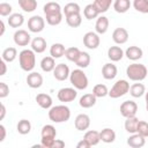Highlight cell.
I'll return each mask as SVG.
<instances>
[{
	"instance_id": "cell-1",
	"label": "cell",
	"mask_w": 148,
	"mask_h": 148,
	"mask_svg": "<svg viewBox=\"0 0 148 148\" xmlns=\"http://www.w3.org/2000/svg\"><path fill=\"white\" fill-rule=\"evenodd\" d=\"M43 10H44V15H45V20H46L47 24L56 27L61 23L62 9L58 2H54V1L46 2L43 7Z\"/></svg>"
},
{
	"instance_id": "cell-2",
	"label": "cell",
	"mask_w": 148,
	"mask_h": 148,
	"mask_svg": "<svg viewBox=\"0 0 148 148\" xmlns=\"http://www.w3.org/2000/svg\"><path fill=\"white\" fill-rule=\"evenodd\" d=\"M49 118L56 124L66 123L71 118V110L66 105H56L49 109Z\"/></svg>"
},
{
	"instance_id": "cell-3",
	"label": "cell",
	"mask_w": 148,
	"mask_h": 148,
	"mask_svg": "<svg viewBox=\"0 0 148 148\" xmlns=\"http://www.w3.org/2000/svg\"><path fill=\"white\" fill-rule=\"evenodd\" d=\"M34 50L24 49L18 53V62L20 67L24 72H31L36 66V56Z\"/></svg>"
},
{
	"instance_id": "cell-4",
	"label": "cell",
	"mask_w": 148,
	"mask_h": 148,
	"mask_svg": "<svg viewBox=\"0 0 148 148\" xmlns=\"http://www.w3.org/2000/svg\"><path fill=\"white\" fill-rule=\"evenodd\" d=\"M147 74H148V69L143 64L133 62L130 66H127V68H126L127 77L135 82H141L142 80H145Z\"/></svg>"
},
{
	"instance_id": "cell-5",
	"label": "cell",
	"mask_w": 148,
	"mask_h": 148,
	"mask_svg": "<svg viewBox=\"0 0 148 148\" xmlns=\"http://www.w3.org/2000/svg\"><path fill=\"white\" fill-rule=\"evenodd\" d=\"M69 81H71V84L77 90L87 89L88 83H89L88 77L82 68H76V69L72 71L69 74Z\"/></svg>"
},
{
	"instance_id": "cell-6",
	"label": "cell",
	"mask_w": 148,
	"mask_h": 148,
	"mask_svg": "<svg viewBox=\"0 0 148 148\" xmlns=\"http://www.w3.org/2000/svg\"><path fill=\"white\" fill-rule=\"evenodd\" d=\"M57 131L53 125H44L40 131V143L44 148H53Z\"/></svg>"
},
{
	"instance_id": "cell-7",
	"label": "cell",
	"mask_w": 148,
	"mask_h": 148,
	"mask_svg": "<svg viewBox=\"0 0 148 148\" xmlns=\"http://www.w3.org/2000/svg\"><path fill=\"white\" fill-rule=\"evenodd\" d=\"M130 91V83L126 80H118L113 87L109 90V96L111 98H119L124 95H126Z\"/></svg>"
},
{
	"instance_id": "cell-8",
	"label": "cell",
	"mask_w": 148,
	"mask_h": 148,
	"mask_svg": "<svg viewBox=\"0 0 148 148\" xmlns=\"http://www.w3.org/2000/svg\"><path fill=\"white\" fill-rule=\"evenodd\" d=\"M77 89H75L74 87H65V88H61L59 89L58 94H57V97L60 102L62 103H68V102H73L76 96H77Z\"/></svg>"
},
{
	"instance_id": "cell-9",
	"label": "cell",
	"mask_w": 148,
	"mask_h": 148,
	"mask_svg": "<svg viewBox=\"0 0 148 148\" xmlns=\"http://www.w3.org/2000/svg\"><path fill=\"white\" fill-rule=\"evenodd\" d=\"M45 28V20L39 15H34L28 20V29L30 32L38 34Z\"/></svg>"
},
{
	"instance_id": "cell-10",
	"label": "cell",
	"mask_w": 148,
	"mask_h": 148,
	"mask_svg": "<svg viewBox=\"0 0 148 148\" xmlns=\"http://www.w3.org/2000/svg\"><path fill=\"white\" fill-rule=\"evenodd\" d=\"M99 43H101V39H99V36L97 32H94V31H88L84 34L83 36V44L87 49L89 50H95L99 46Z\"/></svg>"
},
{
	"instance_id": "cell-11",
	"label": "cell",
	"mask_w": 148,
	"mask_h": 148,
	"mask_svg": "<svg viewBox=\"0 0 148 148\" xmlns=\"http://www.w3.org/2000/svg\"><path fill=\"white\" fill-rule=\"evenodd\" d=\"M138 112V104L134 101H125L120 105V113L123 117H134Z\"/></svg>"
},
{
	"instance_id": "cell-12",
	"label": "cell",
	"mask_w": 148,
	"mask_h": 148,
	"mask_svg": "<svg viewBox=\"0 0 148 148\" xmlns=\"http://www.w3.org/2000/svg\"><path fill=\"white\" fill-rule=\"evenodd\" d=\"M13 39H14V43L17 46H27L29 43H31V36H30V34L28 31L23 30V29L16 30L14 32Z\"/></svg>"
},
{
	"instance_id": "cell-13",
	"label": "cell",
	"mask_w": 148,
	"mask_h": 148,
	"mask_svg": "<svg viewBox=\"0 0 148 148\" xmlns=\"http://www.w3.org/2000/svg\"><path fill=\"white\" fill-rule=\"evenodd\" d=\"M69 74H71V71H69V67L66 65V64H58L54 69H53V76L56 80L58 81H65L69 77Z\"/></svg>"
},
{
	"instance_id": "cell-14",
	"label": "cell",
	"mask_w": 148,
	"mask_h": 148,
	"mask_svg": "<svg viewBox=\"0 0 148 148\" xmlns=\"http://www.w3.org/2000/svg\"><path fill=\"white\" fill-rule=\"evenodd\" d=\"M74 125H75V128L80 132L87 131L90 126V117L86 113H80V114L76 116Z\"/></svg>"
},
{
	"instance_id": "cell-15",
	"label": "cell",
	"mask_w": 148,
	"mask_h": 148,
	"mask_svg": "<svg viewBox=\"0 0 148 148\" xmlns=\"http://www.w3.org/2000/svg\"><path fill=\"white\" fill-rule=\"evenodd\" d=\"M112 39L118 45L125 44L128 40V31L125 28H117L112 32Z\"/></svg>"
},
{
	"instance_id": "cell-16",
	"label": "cell",
	"mask_w": 148,
	"mask_h": 148,
	"mask_svg": "<svg viewBox=\"0 0 148 148\" xmlns=\"http://www.w3.org/2000/svg\"><path fill=\"white\" fill-rule=\"evenodd\" d=\"M27 83L32 89L40 88L42 84H43V76H42V74H39L37 72H31L27 76Z\"/></svg>"
},
{
	"instance_id": "cell-17",
	"label": "cell",
	"mask_w": 148,
	"mask_h": 148,
	"mask_svg": "<svg viewBox=\"0 0 148 148\" xmlns=\"http://www.w3.org/2000/svg\"><path fill=\"white\" fill-rule=\"evenodd\" d=\"M117 73H118L117 66L113 65L112 62H106L102 67V76L105 80H112V79H114L117 76Z\"/></svg>"
},
{
	"instance_id": "cell-18",
	"label": "cell",
	"mask_w": 148,
	"mask_h": 148,
	"mask_svg": "<svg viewBox=\"0 0 148 148\" xmlns=\"http://www.w3.org/2000/svg\"><path fill=\"white\" fill-rule=\"evenodd\" d=\"M146 138L140 135L139 133H133L127 138V145L132 148H141L146 143Z\"/></svg>"
},
{
	"instance_id": "cell-19",
	"label": "cell",
	"mask_w": 148,
	"mask_h": 148,
	"mask_svg": "<svg viewBox=\"0 0 148 148\" xmlns=\"http://www.w3.org/2000/svg\"><path fill=\"white\" fill-rule=\"evenodd\" d=\"M125 56L127 57V59H130V60H132V61H136V60H139V59L142 58L143 51H142V49H140L139 46L133 45V46H130V47L126 49Z\"/></svg>"
},
{
	"instance_id": "cell-20",
	"label": "cell",
	"mask_w": 148,
	"mask_h": 148,
	"mask_svg": "<svg viewBox=\"0 0 148 148\" xmlns=\"http://www.w3.org/2000/svg\"><path fill=\"white\" fill-rule=\"evenodd\" d=\"M109 29V18L104 15H101L97 17L96 23H95V30L98 35H103L108 31Z\"/></svg>"
},
{
	"instance_id": "cell-21",
	"label": "cell",
	"mask_w": 148,
	"mask_h": 148,
	"mask_svg": "<svg viewBox=\"0 0 148 148\" xmlns=\"http://www.w3.org/2000/svg\"><path fill=\"white\" fill-rule=\"evenodd\" d=\"M124 56H125V52L120 46H111L108 50V58L113 62L120 61Z\"/></svg>"
},
{
	"instance_id": "cell-22",
	"label": "cell",
	"mask_w": 148,
	"mask_h": 148,
	"mask_svg": "<svg viewBox=\"0 0 148 148\" xmlns=\"http://www.w3.org/2000/svg\"><path fill=\"white\" fill-rule=\"evenodd\" d=\"M36 102L37 104L42 108V109H51L52 108V97L47 94H44V92H40L36 96Z\"/></svg>"
},
{
	"instance_id": "cell-23",
	"label": "cell",
	"mask_w": 148,
	"mask_h": 148,
	"mask_svg": "<svg viewBox=\"0 0 148 148\" xmlns=\"http://www.w3.org/2000/svg\"><path fill=\"white\" fill-rule=\"evenodd\" d=\"M96 96L91 92V94H84L83 96L80 97V101H79V104L81 108L83 109H89L91 106H94L96 104Z\"/></svg>"
},
{
	"instance_id": "cell-24",
	"label": "cell",
	"mask_w": 148,
	"mask_h": 148,
	"mask_svg": "<svg viewBox=\"0 0 148 148\" xmlns=\"http://www.w3.org/2000/svg\"><path fill=\"white\" fill-rule=\"evenodd\" d=\"M31 50L36 53H43L46 50V40L43 37H35L31 40Z\"/></svg>"
},
{
	"instance_id": "cell-25",
	"label": "cell",
	"mask_w": 148,
	"mask_h": 148,
	"mask_svg": "<svg viewBox=\"0 0 148 148\" xmlns=\"http://www.w3.org/2000/svg\"><path fill=\"white\" fill-rule=\"evenodd\" d=\"M66 53V49L61 43H54L50 47V56L53 57L54 59H59L64 57Z\"/></svg>"
},
{
	"instance_id": "cell-26",
	"label": "cell",
	"mask_w": 148,
	"mask_h": 148,
	"mask_svg": "<svg viewBox=\"0 0 148 148\" xmlns=\"http://www.w3.org/2000/svg\"><path fill=\"white\" fill-rule=\"evenodd\" d=\"M8 24L12 28H20L24 23V16L20 13H13L8 16Z\"/></svg>"
},
{
	"instance_id": "cell-27",
	"label": "cell",
	"mask_w": 148,
	"mask_h": 148,
	"mask_svg": "<svg viewBox=\"0 0 148 148\" xmlns=\"http://www.w3.org/2000/svg\"><path fill=\"white\" fill-rule=\"evenodd\" d=\"M99 136H101V141L105 143H112L116 140V132L109 127H105L99 132Z\"/></svg>"
},
{
	"instance_id": "cell-28",
	"label": "cell",
	"mask_w": 148,
	"mask_h": 148,
	"mask_svg": "<svg viewBox=\"0 0 148 148\" xmlns=\"http://www.w3.org/2000/svg\"><path fill=\"white\" fill-rule=\"evenodd\" d=\"M57 65H56V60H54V58L53 57H44L42 60H40V68H42V71L43 72H46V73H49V72H53V69H54V67H56Z\"/></svg>"
},
{
	"instance_id": "cell-29",
	"label": "cell",
	"mask_w": 148,
	"mask_h": 148,
	"mask_svg": "<svg viewBox=\"0 0 148 148\" xmlns=\"http://www.w3.org/2000/svg\"><path fill=\"white\" fill-rule=\"evenodd\" d=\"M130 94L132 97L134 98H139L141 96H143L146 94V88L142 83L140 82H136V83H133L131 87H130Z\"/></svg>"
},
{
	"instance_id": "cell-30",
	"label": "cell",
	"mask_w": 148,
	"mask_h": 148,
	"mask_svg": "<svg viewBox=\"0 0 148 148\" xmlns=\"http://www.w3.org/2000/svg\"><path fill=\"white\" fill-rule=\"evenodd\" d=\"M83 139H86L90 146H96L101 141V136H99V132L97 131H94V130H90V131H87L83 135Z\"/></svg>"
},
{
	"instance_id": "cell-31",
	"label": "cell",
	"mask_w": 148,
	"mask_h": 148,
	"mask_svg": "<svg viewBox=\"0 0 148 148\" xmlns=\"http://www.w3.org/2000/svg\"><path fill=\"white\" fill-rule=\"evenodd\" d=\"M130 7H131L130 0H114L113 1V9L119 14L126 13L130 9Z\"/></svg>"
},
{
	"instance_id": "cell-32",
	"label": "cell",
	"mask_w": 148,
	"mask_h": 148,
	"mask_svg": "<svg viewBox=\"0 0 148 148\" xmlns=\"http://www.w3.org/2000/svg\"><path fill=\"white\" fill-rule=\"evenodd\" d=\"M138 123H139V119H138L135 116H134V117H128V118H126V120H125V124H124L125 131H126V132H128L130 134L136 133Z\"/></svg>"
},
{
	"instance_id": "cell-33",
	"label": "cell",
	"mask_w": 148,
	"mask_h": 148,
	"mask_svg": "<svg viewBox=\"0 0 148 148\" xmlns=\"http://www.w3.org/2000/svg\"><path fill=\"white\" fill-rule=\"evenodd\" d=\"M18 6L25 13H32L37 8V0H18Z\"/></svg>"
},
{
	"instance_id": "cell-34",
	"label": "cell",
	"mask_w": 148,
	"mask_h": 148,
	"mask_svg": "<svg viewBox=\"0 0 148 148\" xmlns=\"http://www.w3.org/2000/svg\"><path fill=\"white\" fill-rule=\"evenodd\" d=\"M75 64L79 68H87L90 65V56L88 52H83L81 51L77 59L75 60Z\"/></svg>"
},
{
	"instance_id": "cell-35",
	"label": "cell",
	"mask_w": 148,
	"mask_h": 148,
	"mask_svg": "<svg viewBox=\"0 0 148 148\" xmlns=\"http://www.w3.org/2000/svg\"><path fill=\"white\" fill-rule=\"evenodd\" d=\"M2 59L6 61V62H13L16 57H17V50L15 47H6L3 51H2V54H1Z\"/></svg>"
},
{
	"instance_id": "cell-36",
	"label": "cell",
	"mask_w": 148,
	"mask_h": 148,
	"mask_svg": "<svg viewBox=\"0 0 148 148\" xmlns=\"http://www.w3.org/2000/svg\"><path fill=\"white\" fill-rule=\"evenodd\" d=\"M65 18H66V23H67L71 28H77V27H80L81 23H82V16H81L80 13L65 16Z\"/></svg>"
},
{
	"instance_id": "cell-37",
	"label": "cell",
	"mask_w": 148,
	"mask_h": 148,
	"mask_svg": "<svg viewBox=\"0 0 148 148\" xmlns=\"http://www.w3.org/2000/svg\"><path fill=\"white\" fill-rule=\"evenodd\" d=\"M92 3L95 6V8L97 9V12L99 14H102V13H105L109 10V8L112 5V0H95Z\"/></svg>"
},
{
	"instance_id": "cell-38",
	"label": "cell",
	"mask_w": 148,
	"mask_h": 148,
	"mask_svg": "<svg viewBox=\"0 0 148 148\" xmlns=\"http://www.w3.org/2000/svg\"><path fill=\"white\" fill-rule=\"evenodd\" d=\"M16 130L22 135L29 134L30 131H31V123L29 120H27V119H21L16 125Z\"/></svg>"
},
{
	"instance_id": "cell-39",
	"label": "cell",
	"mask_w": 148,
	"mask_h": 148,
	"mask_svg": "<svg viewBox=\"0 0 148 148\" xmlns=\"http://www.w3.org/2000/svg\"><path fill=\"white\" fill-rule=\"evenodd\" d=\"M62 13H64L65 16H68V15H72V14L81 13V8H80L79 3H76V2H68L62 8Z\"/></svg>"
},
{
	"instance_id": "cell-40",
	"label": "cell",
	"mask_w": 148,
	"mask_h": 148,
	"mask_svg": "<svg viewBox=\"0 0 148 148\" xmlns=\"http://www.w3.org/2000/svg\"><path fill=\"white\" fill-rule=\"evenodd\" d=\"M83 15H84V17H86L87 20H92V18H96V17L99 15V13H98L97 9L95 8L94 3H89V5H87V6L84 7V9H83Z\"/></svg>"
},
{
	"instance_id": "cell-41",
	"label": "cell",
	"mask_w": 148,
	"mask_h": 148,
	"mask_svg": "<svg viewBox=\"0 0 148 148\" xmlns=\"http://www.w3.org/2000/svg\"><path fill=\"white\" fill-rule=\"evenodd\" d=\"M92 94L98 98H102V97H105L109 95V90H108V87L103 83H98L96 84L94 88H92Z\"/></svg>"
},
{
	"instance_id": "cell-42",
	"label": "cell",
	"mask_w": 148,
	"mask_h": 148,
	"mask_svg": "<svg viewBox=\"0 0 148 148\" xmlns=\"http://www.w3.org/2000/svg\"><path fill=\"white\" fill-rule=\"evenodd\" d=\"M133 7L139 13L148 14V0H133Z\"/></svg>"
},
{
	"instance_id": "cell-43",
	"label": "cell",
	"mask_w": 148,
	"mask_h": 148,
	"mask_svg": "<svg viewBox=\"0 0 148 148\" xmlns=\"http://www.w3.org/2000/svg\"><path fill=\"white\" fill-rule=\"evenodd\" d=\"M80 50L77 49V47H74V46H72V47H68V49H66V53H65V57L69 60V61H74L75 62V60L77 59V57H79V54H80Z\"/></svg>"
},
{
	"instance_id": "cell-44",
	"label": "cell",
	"mask_w": 148,
	"mask_h": 148,
	"mask_svg": "<svg viewBox=\"0 0 148 148\" xmlns=\"http://www.w3.org/2000/svg\"><path fill=\"white\" fill-rule=\"evenodd\" d=\"M136 133H139L140 135L147 138L148 136V123L143 121V120H139L138 127H136Z\"/></svg>"
},
{
	"instance_id": "cell-45",
	"label": "cell",
	"mask_w": 148,
	"mask_h": 148,
	"mask_svg": "<svg viewBox=\"0 0 148 148\" xmlns=\"http://www.w3.org/2000/svg\"><path fill=\"white\" fill-rule=\"evenodd\" d=\"M13 7L8 2H1L0 3V15L1 16H9L12 14Z\"/></svg>"
},
{
	"instance_id": "cell-46",
	"label": "cell",
	"mask_w": 148,
	"mask_h": 148,
	"mask_svg": "<svg viewBox=\"0 0 148 148\" xmlns=\"http://www.w3.org/2000/svg\"><path fill=\"white\" fill-rule=\"evenodd\" d=\"M9 94V87L5 82H0V98L7 97Z\"/></svg>"
},
{
	"instance_id": "cell-47",
	"label": "cell",
	"mask_w": 148,
	"mask_h": 148,
	"mask_svg": "<svg viewBox=\"0 0 148 148\" xmlns=\"http://www.w3.org/2000/svg\"><path fill=\"white\" fill-rule=\"evenodd\" d=\"M76 147H77V148H89V147H91V146H90V143H89L86 139H82L81 141L77 142Z\"/></svg>"
},
{
	"instance_id": "cell-48",
	"label": "cell",
	"mask_w": 148,
	"mask_h": 148,
	"mask_svg": "<svg viewBox=\"0 0 148 148\" xmlns=\"http://www.w3.org/2000/svg\"><path fill=\"white\" fill-rule=\"evenodd\" d=\"M0 66H1V72H0V75H5L6 72H7V65H6V61L3 59H1L0 61Z\"/></svg>"
},
{
	"instance_id": "cell-49",
	"label": "cell",
	"mask_w": 148,
	"mask_h": 148,
	"mask_svg": "<svg viewBox=\"0 0 148 148\" xmlns=\"http://www.w3.org/2000/svg\"><path fill=\"white\" fill-rule=\"evenodd\" d=\"M0 132H1V136H0V142L5 141L6 139V127L3 125H0Z\"/></svg>"
},
{
	"instance_id": "cell-50",
	"label": "cell",
	"mask_w": 148,
	"mask_h": 148,
	"mask_svg": "<svg viewBox=\"0 0 148 148\" xmlns=\"http://www.w3.org/2000/svg\"><path fill=\"white\" fill-rule=\"evenodd\" d=\"M65 147V142L62 140H59V139H56L54 141V145H53V148H62Z\"/></svg>"
},
{
	"instance_id": "cell-51",
	"label": "cell",
	"mask_w": 148,
	"mask_h": 148,
	"mask_svg": "<svg viewBox=\"0 0 148 148\" xmlns=\"http://www.w3.org/2000/svg\"><path fill=\"white\" fill-rule=\"evenodd\" d=\"M6 116V106L3 104H1V114H0V120H2Z\"/></svg>"
},
{
	"instance_id": "cell-52",
	"label": "cell",
	"mask_w": 148,
	"mask_h": 148,
	"mask_svg": "<svg viewBox=\"0 0 148 148\" xmlns=\"http://www.w3.org/2000/svg\"><path fill=\"white\" fill-rule=\"evenodd\" d=\"M0 25H1L0 36H3V34H5V30H6V28H5V22H3V21H1V22H0Z\"/></svg>"
},
{
	"instance_id": "cell-53",
	"label": "cell",
	"mask_w": 148,
	"mask_h": 148,
	"mask_svg": "<svg viewBox=\"0 0 148 148\" xmlns=\"http://www.w3.org/2000/svg\"><path fill=\"white\" fill-rule=\"evenodd\" d=\"M145 96H146V102H148V91H146Z\"/></svg>"
},
{
	"instance_id": "cell-54",
	"label": "cell",
	"mask_w": 148,
	"mask_h": 148,
	"mask_svg": "<svg viewBox=\"0 0 148 148\" xmlns=\"http://www.w3.org/2000/svg\"><path fill=\"white\" fill-rule=\"evenodd\" d=\"M146 110L148 111V102H146Z\"/></svg>"
}]
</instances>
